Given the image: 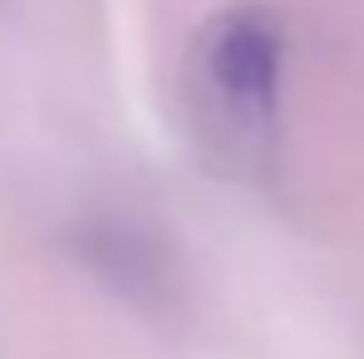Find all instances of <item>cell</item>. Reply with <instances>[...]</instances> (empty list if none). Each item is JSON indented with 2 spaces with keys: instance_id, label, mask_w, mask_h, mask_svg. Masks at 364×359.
Here are the masks:
<instances>
[{
  "instance_id": "2",
  "label": "cell",
  "mask_w": 364,
  "mask_h": 359,
  "mask_svg": "<svg viewBox=\"0 0 364 359\" xmlns=\"http://www.w3.org/2000/svg\"><path fill=\"white\" fill-rule=\"evenodd\" d=\"M123 246H128V232H123ZM89 251H114V256H123L109 237H94V246H89ZM138 276H143V266H138V261H128V266H123V281H138Z\"/></svg>"
},
{
  "instance_id": "1",
  "label": "cell",
  "mask_w": 364,
  "mask_h": 359,
  "mask_svg": "<svg viewBox=\"0 0 364 359\" xmlns=\"http://www.w3.org/2000/svg\"><path fill=\"white\" fill-rule=\"evenodd\" d=\"M286 30L266 5L217 10L187 55V114L202 153L227 173H256L276 143Z\"/></svg>"
}]
</instances>
